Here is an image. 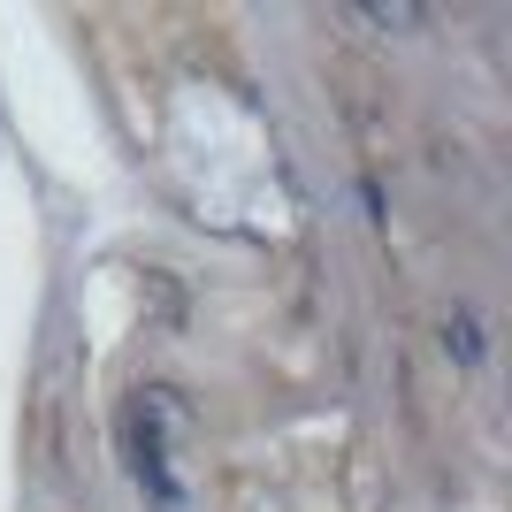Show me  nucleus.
<instances>
[{
  "instance_id": "f257e3e1",
  "label": "nucleus",
  "mask_w": 512,
  "mask_h": 512,
  "mask_svg": "<svg viewBox=\"0 0 512 512\" xmlns=\"http://www.w3.org/2000/svg\"><path fill=\"white\" fill-rule=\"evenodd\" d=\"M184 436H192V406H184V390L169 383H146L130 398L123 413V459H130V482L146 497V512H184L192 490H184Z\"/></svg>"
},
{
  "instance_id": "f03ea898",
  "label": "nucleus",
  "mask_w": 512,
  "mask_h": 512,
  "mask_svg": "<svg viewBox=\"0 0 512 512\" xmlns=\"http://www.w3.org/2000/svg\"><path fill=\"white\" fill-rule=\"evenodd\" d=\"M436 344H444L451 367H482L490 360V321L474 314V306H451V314L436 321Z\"/></svg>"
},
{
  "instance_id": "7ed1b4c3",
  "label": "nucleus",
  "mask_w": 512,
  "mask_h": 512,
  "mask_svg": "<svg viewBox=\"0 0 512 512\" xmlns=\"http://www.w3.org/2000/svg\"><path fill=\"white\" fill-rule=\"evenodd\" d=\"M352 23H375V31H413V23H428V8H352Z\"/></svg>"
}]
</instances>
